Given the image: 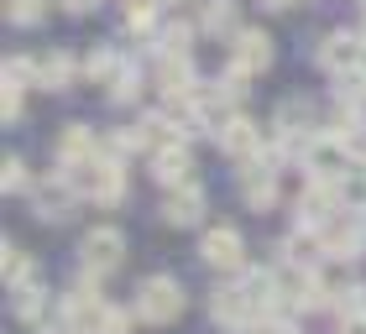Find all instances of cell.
<instances>
[{
	"label": "cell",
	"mask_w": 366,
	"mask_h": 334,
	"mask_svg": "<svg viewBox=\"0 0 366 334\" xmlns=\"http://www.w3.org/2000/svg\"><path fill=\"white\" fill-rule=\"evenodd\" d=\"M351 157H356V141H345L340 131H314L309 146H304V162H309V173L320 183H340Z\"/></svg>",
	"instance_id": "obj_1"
},
{
	"label": "cell",
	"mask_w": 366,
	"mask_h": 334,
	"mask_svg": "<svg viewBox=\"0 0 366 334\" xmlns=\"http://www.w3.org/2000/svg\"><path fill=\"white\" fill-rule=\"evenodd\" d=\"M183 313V288L178 277H147L137 288V319L142 324H173Z\"/></svg>",
	"instance_id": "obj_2"
},
{
	"label": "cell",
	"mask_w": 366,
	"mask_h": 334,
	"mask_svg": "<svg viewBox=\"0 0 366 334\" xmlns=\"http://www.w3.org/2000/svg\"><path fill=\"white\" fill-rule=\"evenodd\" d=\"M69 183L79 193H89L94 204H115L126 188V178H121V162H105V157H94L84 167H69Z\"/></svg>",
	"instance_id": "obj_3"
},
{
	"label": "cell",
	"mask_w": 366,
	"mask_h": 334,
	"mask_svg": "<svg viewBox=\"0 0 366 334\" xmlns=\"http://www.w3.org/2000/svg\"><path fill=\"white\" fill-rule=\"evenodd\" d=\"M79 256H84V272H110V266H121V256H126V236L115 225H94L89 236H84V246H79Z\"/></svg>",
	"instance_id": "obj_4"
},
{
	"label": "cell",
	"mask_w": 366,
	"mask_h": 334,
	"mask_svg": "<svg viewBox=\"0 0 366 334\" xmlns=\"http://www.w3.org/2000/svg\"><path fill=\"white\" fill-rule=\"evenodd\" d=\"M298 220L309 230H325L330 220H340V183H320L314 178L304 193H298Z\"/></svg>",
	"instance_id": "obj_5"
},
{
	"label": "cell",
	"mask_w": 366,
	"mask_h": 334,
	"mask_svg": "<svg viewBox=\"0 0 366 334\" xmlns=\"http://www.w3.org/2000/svg\"><path fill=\"white\" fill-rule=\"evenodd\" d=\"M199 256H204L209 266H220V272H241V261H246V241H241V230H230V225L204 230V246H199Z\"/></svg>",
	"instance_id": "obj_6"
},
{
	"label": "cell",
	"mask_w": 366,
	"mask_h": 334,
	"mask_svg": "<svg viewBox=\"0 0 366 334\" xmlns=\"http://www.w3.org/2000/svg\"><path fill=\"white\" fill-rule=\"evenodd\" d=\"M320 63H325V69H335V74H351L356 79L361 63H366V42L335 31V37H325V47H320Z\"/></svg>",
	"instance_id": "obj_7"
},
{
	"label": "cell",
	"mask_w": 366,
	"mask_h": 334,
	"mask_svg": "<svg viewBox=\"0 0 366 334\" xmlns=\"http://www.w3.org/2000/svg\"><path fill=\"white\" fill-rule=\"evenodd\" d=\"M230 63H236V69L241 74H262V69H267V63H272V37H267V31H236V58H230Z\"/></svg>",
	"instance_id": "obj_8"
},
{
	"label": "cell",
	"mask_w": 366,
	"mask_h": 334,
	"mask_svg": "<svg viewBox=\"0 0 366 334\" xmlns=\"http://www.w3.org/2000/svg\"><path fill=\"white\" fill-rule=\"evenodd\" d=\"M220 136V152H230V157H252V152H262V131L246 121V115H230V121L214 131Z\"/></svg>",
	"instance_id": "obj_9"
},
{
	"label": "cell",
	"mask_w": 366,
	"mask_h": 334,
	"mask_svg": "<svg viewBox=\"0 0 366 334\" xmlns=\"http://www.w3.org/2000/svg\"><path fill=\"white\" fill-rule=\"evenodd\" d=\"M199 214H204V188L199 183H183V188H173L162 198V220L168 225H194Z\"/></svg>",
	"instance_id": "obj_10"
},
{
	"label": "cell",
	"mask_w": 366,
	"mask_h": 334,
	"mask_svg": "<svg viewBox=\"0 0 366 334\" xmlns=\"http://www.w3.org/2000/svg\"><path fill=\"white\" fill-rule=\"evenodd\" d=\"M69 204H74V183L69 178H53V183H42V188L31 193L37 220H69Z\"/></svg>",
	"instance_id": "obj_11"
},
{
	"label": "cell",
	"mask_w": 366,
	"mask_h": 334,
	"mask_svg": "<svg viewBox=\"0 0 366 334\" xmlns=\"http://www.w3.org/2000/svg\"><path fill=\"white\" fill-rule=\"evenodd\" d=\"M152 178L168 183V188H183V183H194V157L183 152V146H162L152 157Z\"/></svg>",
	"instance_id": "obj_12"
},
{
	"label": "cell",
	"mask_w": 366,
	"mask_h": 334,
	"mask_svg": "<svg viewBox=\"0 0 366 334\" xmlns=\"http://www.w3.org/2000/svg\"><path fill=\"white\" fill-rule=\"evenodd\" d=\"M241 193H246V204L252 209H267L272 198H277V183H272V162L262 157V162H252L241 173Z\"/></svg>",
	"instance_id": "obj_13"
},
{
	"label": "cell",
	"mask_w": 366,
	"mask_h": 334,
	"mask_svg": "<svg viewBox=\"0 0 366 334\" xmlns=\"http://www.w3.org/2000/svg\"><path fill=\"white\" fill-rule=\"evenodd\" d=\"M209 313H214V319H220V324H241V319H252V298H246L241 288H220V293H214V303H209Z\"/></svg>",
	"instance_id": "obj_14"
},
{
	"label": "cell",
	"mask_w": 366,
	"mask_h": 334,
	"mask_svg": "<svg viewBox=\"0 0 366 334\" xmlns=\"http://www.w3.org/2000/svg\"><path fill=\"white\" fill-rule=\"evenodd\" d=\"M121 53H110V47H94L89 53V63H84V74H89V84L94 89H115V79H121Z\"/></svg>",
	"instance_id": "obj_15"
},
{
	"label": "cell",
	"mask_w": 366,
	"mask_h": 334,
	"mask_svg": "<svg viewBox=\"0 0 366 334\" xmlns=\"http://www.w3.org/2000/svg\"><path fill=\"white\" fill-rule=\"evenodd\" d=\"M42 303H47V293H42V282L37 277H31V282H21V288H11V313H16V319H37V313H42Z\"/></svg>",
	"instance_id": "obj_16"
},
{
	"label": "cell",
	"mask_w": 366,
	"mask_h": 334,
	"mask_svg": "<svg viewBox=\"0 0 366 334\" xmlns=\"http://www.w3.org/2000/svg\"><path fill=\"white\" fill-rule=\"evenodd\" d=\"M37 84H47V89H63V84L74 79V58L69 53H47V58H37Z\"/></svg>",
	"instance_id": "obj_17"
},
{
	"label": "cell",
	"mask_w": 366,
	"mask_h": 334,
	"mask_svg": "<svg viewBox=\"0 0 366 334\" xmlns=\"http://www.w3.org/2000/svg\"><path fill=\"white\" fill-rule=\"evenodd\" d=\"M0 272H6V282H11V288H21V282H31V277H37V272H31V256H26L21 246H11V241H6V261H0Z\"/></svg>",
	"instance_id": "obj_18"
},
{
	"label": "cell",
	"mask_w": 366,
	"mask_h": 334,
	"mask_svg": "<svg viewBox=\"0 0 366 334\" xmlns=\"http://www.w3.org/2000/svg\"><path fill=\"white\" fill-rule=\"evenodd\" d=\"M204 31H236V0H209L204 6Z\"/></svg>",
	"instance_id": "obj_19"
},
{
	"label": "cell",
	"mask_w": 366,
	"mask_h": 334,
	"mask_svg": "<svg viewBox=\"0 0 366 334\" xmlns=\"http://www.w3.org/2000/svg\"><path fill=\"white\" fill-rule=\"evenodd\" d=\"M31 79H42V74H37V63H31V58H6V84H16V89H26Z\"/></svg>",
	"instance_id": "obj_20"
},
{
	"label": "cell",
	"mask_w": 366,
	"mask_h": 334,
	"mask_svg": "<svg viewBox=\"0 0 366 334\" xmlns=\"http://www.w3.org/2000/svg\"><path fill=\"white\" fill-rule=\"evenodd\" d=\"M0 188H6V193H21L26 188V167L16 157H6V167H0Z\"/></svg>",
	"instance_id": "obj_21"
},
{
	"label": "cell",
	"mask_w": 366,
	"mask_h": 334,
	"mask_svg": "<svg viewBox=\"0 0 366 334\" xmlns=\"http://www.w3.org/2000/svg\"><path fill=\"white\" fill-rule=\"evenodd\" d=\"M6 16H11V21H21V26H31V21H42V0H11Z\"/></svg>",
	"instance_id": "obj_22"
},
{
	"label": "cell",
	"mask_w": 366,
	"mask_h": 334,
	"mask_svg": "<svg viewBox=\"0 0 366 334\" xmlns=\"http://www.w3.org/2000/svg\"><path fill=\"white\" fill-rule=\"evenodd\" d=\"M94 334H131V313L126 308H105V319L94 324Z\"/></svg>",
	"instance_id": "obj_23"
},
{
	"label": "cell",
	"mask_w": 366,
	"mask_h": 334,
	"mask_svg": "<svg viewBox=\"0 0 366 334\" xmlns=\"http://www.w3.org/2000/svg\"><path fill=\"white\" fill-rule=\"evenodd\" d=\"M152 0H137V6H126V31H147V26H152Z\"/></svg>",
	"instance_id": "obj_24"
},
{
	"label": "cell",
	"mask_w": 366,
	"mask_h": 334,
	"mask_svg": "<svg viewBox=\"0 0 366 334\" xmlns=\"http://www.w3.org/2000/svg\"><path fill=\"white\" fill-rule=\"evenodd\" d=\"M115 99H137L142 94V74L137 69H131V63H126V69H121V79H115V89H110Z\"/></svg>",
	"instance_id": "obj_25"
},
{
	"label": "cell",
	"mask_w": 366,
	"mask_h": 334,
	"mask_svg": "<svg viewBox=\"0 0 366 334\" xmlns=\"http://www.w3.org/2000/svg\"><path fill=\"white\" fill-rule=\"evenodd\" d=\"M0 115H6V121L21 115V89H16V84H6V94H0Z\"/></svg>",
	"instance_id": "obj_26"
},
{
	"label": "cell",
	"mask_w": 366,
	"mask_h": 334,
	"mask_svg": "<svg viewBox=\"0 0 366 334\" xmlns=\"http://www.w3.org/2000/svg\"><path fill=\"white\" fill-rule=\"evenodd\" d=\"M257 334H298V329H293L288 319H277V313H272V319H262V324H257Z\"/></svg>",
	"instance_id": "obj_27"
},
{
	"label": "cell",
	"mask_w": 366,
	"mask_h": 334,
	"mask_svg": "<svg viewBox=\"0 0 366 334\" xmlns=\"http://www.w3.org/2000/svg\"><path fill=\"white\" fill-rule=\"evenodd\" d=\"M340 334H366V313H361V319H345V324H340Z\"/></svg>",
	"instance_id": "obj_28"
},
{
	"label": "cell",
	"mask_w": 366,
	"mask_h": 334,
	"mask_svg": "<svg viewBox=\"0 0 366 334\" xmlns=\"http://www.w3.org/2000/svg\"><path fill=\"white\" fill-rule=\"evenodd\" d=\"M63 6H69V11H89L94 0H63Z\"/></svg>",
	"instance_id": "obj_29"
},
{
	"label": "cell",
	"mask_w": 366,
	"mask_h": 334,
	"mask_svg": "<svg viewBox=\"0 0 366 334\" xmlns=\"http://www.w3.org/2000/svg\"><path fill=\"white\" fill-rule=\"evenodd\" d=\"M267 6H272V11H293V6H298V0H267Z\"/></svg>",
	"instance_id": "obj_30"
},
{
	"label": "cell",
	"mask_w": 366,
	"mask_h": 334,
	"mask_svg": "<svg viewBox=\"0 0 366 334\" xmlns=\"http://www.w3.org/2000/svg\"><path fill=\"white\" fill-rule=\"evenodd\" d=\"M356 157H361V173H366V146H361V152H356Z\"/></svg>",
	"instance_id": "obj_31"
},
{
	"label": "cell",
	"mask_w": 366,
	"mask_h": 334,
	"mask_svg": "<svg viewBox=\"0 0 366 334\" xmlns=\"http://www.w3.org/2000/svg\"><path fill=\"white\" fill-rule=\"evenodd\" d=\"M361 42H366V21H361Z\"/></svg>",
	"instance_id": "obj_32"
},
{
	"label": "cell",
	"mask_w": 366,
	"mask_h": 334,
	"mask_svg": "<svg viewBox=\"0 0 366 334\" xmlns=\"http://www.w3.org/2000/svg\"><path fill=\"white\" fill-rule=\"evenodd\" d=\"M126 6H137V0H126Z\"/></svg>",
	"instance_id": "obj_33"
}]
</instances>
